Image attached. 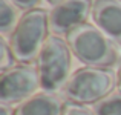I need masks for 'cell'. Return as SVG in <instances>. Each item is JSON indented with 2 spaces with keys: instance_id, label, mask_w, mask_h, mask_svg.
<instances>
[{
  "instance_id": "1",
  "label": "cell",
  "mask_w": 121,
  "mask_h": 115,
  "mask_svg": "<svg viewBox=\"0 0 121 115\" xmlns=\"http://www.w3.org/2000/svg\"><path fill=\"white\" fill-rule=\"evenodd\" d=\"M49 14L35 8L26 11L18 18L9 37V46L18 63H31L39 57L44 41L48 40Z\"/></svg>"
},
{
  "instance_id": "2",
  "label": "cell",
  "mask_w": 121,
  "mask_h": 115,
  "mask_svg": "<svg viewBox=\"0 0 121 115\" xmlns=\"http://www.w3.org/2000/svg\"><path fill=\"white\" fill-rule=\"evenodd\" d=\"M72 54L86 66L109 68L117 62V49L112 40L91 23L80 25L66 34Z\"/></svg>"
},
{
  "instance_id": "3",
  "label": "cell",
  "mask_w": 121,
  "mask_h": 115,
  "mask_svg": "<svg viewBox=\"0 0 121 115\" xmlns=\"http://www.w3.org/2000/svg\"><path fill=\"white\" fill-rule=\"evenodd\" d=\"M117 86V74L109 68L84 66L69 77L65 97L77 104H95L109 97Z\"/></svg>"
},
{
  "instance_id": "4",
  "label": "cell",
  "mask_w": 121,
  "mask_h": 115,
  "mask_svg": "<svg viewBox=\"0 0 121 115\" xmlns=\"http://www.w3.org/2000/svg\"><path fill=\"white\" fill-rule=\"evenodd\" d=\"M71 63L72 51L68 41L58 35H49L37 57L41 89L52 94L65 88L69 80Z\"/></svg>"
},
{
  "instance_id": "5",
  "label": "cell",
  "mask_w": 121,
  "mask_h": 115,
  "mask_svg": "<svg viewBox=\"0 0 121 115\" xmlns=\"http://www.w3.org/2000/svg\"><path fill=\"white\" fill-rule=\"evenodd\" d=\"M39 88L41 84L37 66L29 63L14 65L0 75V103L5 106L22 103L35 95L34 92Z\"/></svg>"
},
{
  "instance_id": "6",
  "label": "cell",
  "mask_w": 121,
  "mask_h": 115,
  "mask_svg": "<svg viewBox=\"0 0 121 115\" xmlns=\"http://www.w3.org/2000/svg\"><path fill=\"white\" fill-rule=\"evenodd\" d=\"M92 6V0H63L57 3L49 12V29L55 35L69 34L80 25L87 23Z\"/></svg>"
},
{
  "instance_id": "7",
  "label": "cell",
  "mask_w": 121,
  "mask_h": 115,
  "mask_svg": "<svg viewBox=\"0 0 121 115\" xmlns=\"http://www.w3.org/2000/svg\"><path fill=\"white\" fill-rule=\"evenodd\" d=\"M92 20L95 26L112 41L121 44V2L95 0L92 6Z\"/></svg>"
},
{
  "instance_id": "8",
  "label": "cell",
  "mask_w": 121,
  "mask_h": 115,
  "mask_svg": "<svg viewBox=\"0 0 121 115\" xmlns=\"http://www.w3.org/2000/svg\"><path fill=\"white\" fill-rule=\"evenodd\" d=\"M63 104L57 95L43 92L22 101L14 109L12 115H61Z\"/></svg>"
},
{
  "instance_id": "9",
  "label": "cell",
  "mask_w": 121,
  "mask_h": 115,
  "mask_svg": "<svg viewBox=\"0 0 121 115\" xmlns=\"http://www.w3.org/2000/svg\"><path fill=\"white\" fill-rule=\"evenodd\" d=\"M17 6L11 0H0V31L6 34L17 25Z\"/></svg>"
},
{
  "instance_id": "10",
  "label": "cell",
  "mask_w": 121,
  "mask_h": 115,
  "mask_svg": "<svg viewBox=\"0 0 121 115\" xmlns=\"http://www.w3.org/2000/svg\"><path fill=\"white\" fill-rule=\"evenodd\" d=\"M92 111L95 115H121V92L110 94L109 97L95 103Z\"/></svg>"
},
{
  "instance_id": "11",
  "label": "cell",
  "mask_w": 121,
  "mask_h": 115,
  "mask_svg": "<svg viewBox=\"0 0 121 115\" xmlns=\"http://www.w3.org/2000/svg\"><path fill=\"white\" fill-rule=\"evenodd\" d=\"M14 62H15V57L11 51L9 43H6L5 38H0V69H2V72L12 68Z\"/></svg>"
},
{
  "instance_id": "12",
  "label": "cell",
  "mask_w": 121,
  "mask_h": 115,
  "mask_svg": "<svg viewBox=\"0 0 121 115\" xmlns=\"http://www.w3.org/2000/svg\"><path fill=\"white\" fill-rule=\"evenodd\" d=\"M61 115H95V112L87 109L84 104H77V103H72V101H66L63 104Z\"/></svg>"
},
{
  "instance_id": "13",
  "label": "cell",
  "mask_w": 121,
  "mask_h": 115,
  "mask_svg": "<svg viewBox=\"0 0 121 115\" xmlns=\"http://www.w3.org/2000/svg\"><path fill=\"white\" fill-rule=\"evenodd\" d=\"M18 9H25V11H31V9H35L40 5L41 0H11Z\"/></svg>"
},
{
  "instance_id": "14",
  "label": "cell",
  "mask_w": 121,
  "mask_h": 115,
  "mask_svg": "<svg viewBox=\"0 0 121 115\" xmlns=\"http://www.w3.org/2000/svg\"><path fill=\"white\" fill-rule=\"evenodd\" d=\"M117 88H118V91L121 92V63L118 66V71H117Z\"/></svg>"
},
{
  "instance_id": "15",
  "label": "cell",
  "mask_w": 121,
  "mask_h": 115,
  "mask_svg": "<svg viewBox=\"0 0 121 115\" xmlns=\"http://www.w3.org/2000/svg\"><path fill=\"white\" fill-rule=\"evenodd\" d=\"M11 112H9L8 106H5V104H2V107H0V115H9Z\"/></svg>"
},
{
  "instance_id": "16",
  "label": "cell",
  "mask_w": 121,
  "mask_h": 115,
  "mask_svg": "<svg viewBox=\"0 0 121 115\" xmlns=\"http://www.w3.org/2000/svg\"><path fill=\"white\" fill-rule=\"evenodd\" d=\"M49 3H52V5H57V3H60V2H63V0H48Z\"/></svg>"
},
{
  "instance_id": "17",
  "label": "cell",
  "mask_w": 121,
  "mask_h": 115,
  "mask_svg": "<svg viewBox=\"0 0 121 115\" xmlns=\"http://www.w3.org/2000/svg\"><path fill=\"white\" fill-rule=\"evenodd\" d=\"M120 2H121V0H120Z\"/></svg>"
}]
</instances>
